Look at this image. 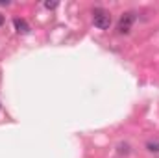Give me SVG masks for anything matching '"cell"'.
<instances>
[{
    "instance_id": "obj_5",
    "label": "cell",
    "mask_w": 159,
    "mask_h": 158,
    "mask_svg": "<svg viewBox=\"0 0 159 158\" xmlns=\"http://www.w3.org/2000/svg\"><path fill=\"white\" fill-rule=\"evenodd\" d=\"M148 149L154 153H159V143H148Z\"/></svg>"
},
{
    "instance_id": "obj_1",
    "label": "cell",
    "mask_w": 159,
    "mask_h": 158,
    "mask_svg": "<svg viewBox=\"0 0 159 158\" xmlns=\"http://www.w3.org/2000/svg\"><path fill=\"white\" fill-rule=\"evenodd\" d=\"M93 22H94L96 28H100V30H107V28L111 26V15H109L106 9L96 7V9L93 11Z\"/></svg>"
},
{
    "instance_id": "obj_2",
    "label": "cell",
    "mask_w": 159,
    "mask_h": 158,
    "mask_svg": "<svg viewBox=\"0 0 159 158\" xmlns=\"http://www.w3.org/2000/svg\"><path fill=\"white\" fill-rule=\"evenodd\" d=\"M133 22H135V13L128 11V13H124V15L120 17V21H119V26H117V30H119L120 34H128V32L131 30Z\"/></svg>"
},
{
    "instance_id": "obj_3",
    "label": "cell",
    "mask_w": 159,
    "mask_h": 158,
    "mask_svg": "<svg viewBox=\"0 0 159 158\" xmlns=\"http://www.w3.org/2000/svg\"><path fill=\"white\" fill-rule=\"evenodd\" d=\"M13 24H15V30H17L19 34H28V32H30V26H28V22H26L24 19H15Z\"/></svg>"
},
{
    "instance_id": "obj_6",
    "label": "cell",
    "mask_w": 159,
    "mask_h": 158,
    "mask_svg": "<svg viewBox=\"0 0 159 158\" xmlns=\"http://www.w3.org/2000/svg\"><path fill=\"white\" fill-rule=\"evenodd\" d=\"M2 22H4V19H2V15H0V24H2Z\"/></svg>"
},
{
    "instance_id": "obj_4",
    "label": "cell",
    "mask_w": 159,
    "mask_h": 158,
    "mask_svg": "<svg viewBox=\"0 0 159 158\" xmlns=\"http://www.w3.org/2000/svg\"><path fill=\"white\" fill-rule=\"evenodd\" d=\"M44 7L46 9H56L57 7V2H44Z\"/></svg>"
}]
</instances>
